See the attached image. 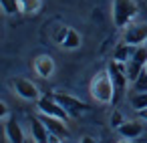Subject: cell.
Returning a JSON list of instances; mask_svg holds the SVG:
<instances>
[{
  "label": "cell",
  "instance_id": "9c48e42d",
  "mask_svg": "<svg viewBox=\"0 0 147 143\" xmlns=\"http://www.w3.org/2000/svg\"><path fill=\"white\" fill-rule=\"evenodd\" d=\"M4 135H6L8 143H24V141H26V139H24V133H22V127H20L18 121L12 119V117H8V119L4 121Z\"/></svg>",
  "mask_w": 147,
  "mask_h": 143
},
{
  "label": "cell",
  "instance_id": "4316f807",
  "mask_svg": "<svg viewBox=\"0 0 147 143\" xmlns=\"http://www.w3.org/2000/svg\"><path fill=\"white\" fill-rule=\"evenodd\" d=\"M145 69H147V67H145Z\"/></svg>",
  "mask_w": 147,
  "mask_h": 143
},
{
  "label": "cell",
  "instance_id": "5b68a950",
  "mask_svg": "<svg viewBox=\"0 0 147 143\" xmlns=\"http://www.w3.org/2000/svg\"><path fill=\"white\" fill-rule=\"evenodd\" d=\"M123 40L133 47H143L147 42V22H131L123 28Z\"/></svg>",
  "mask_w": 147,
  "mask_h": 143
},
{
  "label": "cell",
  "instance_id": "e0dca14e",
  "mask_svg": "<svg viewBox=\"0 0 147 143\" xmlns=\"http://www.w3.org/2000/svg\"><path fill=\"white\" fill-rule=\"evenodd\" d=\"M131 87H133V91H137V93H147V69L141 71V75L131 83Z\"/></svg>",
  "mask_w": 147,
  "mask_h": 143
},
{
  "label": "cell",
  "instance_id": "30bf717a",
  "mask_svg": "<svg viewBox=\"0 0 147 143\" xmlns=\"http://www.w3.org/2000/svg\"><path fill=\"white\" fill-rule=\"evenodd\" d=\"M34 73H36L38 77H42V79L53 77V73H55V61H53L49 55L36 57V59H34Z\"/></svg>",
  "mask_w": 147,
  "mask_h": 143
},
{
  "label": "cell",
  "instance_id": "52a82bcc",
  "mask_svg": "<svg viewBox=\"0 0 147 143\" xmlns=\"http://www.w3.org/2000/svg\"><path fill=\"white\" fill-rule=\"evenodd\" d=\"M36 107H38L40 113L51 115V117H59V119H63V121H69V117H71V115L55 101V97H40V99L36 101Z\"/></svg>",
  "mask_w": 147,
  "mask_h": 143
},
{
  "label": "cell",
  "instance_id": "cb8c5ba5",
  "mask_svg": "<svg viewBox=\"0 0 147 143\" xmlns=\"http://www.w3.org/2000/svg\"><path fill=\"white\" fill-rule=\"evenodd\" d=\"M137 115H139V119H145V121H147V107H145V109H139Z\"/></svg>",
  "mask_w": 147,
  "mask_h": 143
},
{
  "label": "cell",
  "instance_id": "44dd1931",
  "mask_svg": "<svg viewBox=\"0 0 147 143\" xmlns=\"http://www.w3.org/2000/svg\"><path fill=\"white\" fill-rule=\"evenodd\" d=\"M10 115H8V105L4 103V101H0V119L2 121H6Z\"/></svg>",
  "mask_w": 147,
  "mask_h": 143
},
{
  "label": "cell",
  "instance_id": "5bb4252c",
  "mask_svg": "<svg viewBox=\"0 0 147 143\" xmlns=\"http://www.w3.org/2000/svg\"><path fill=\"white\" fill-rule=\"evenodd\" d=\"M0 4H2L4 14H8V16L22 12V4H20V0H0Z\"/></svg>",
  "mask_w": 147,
  "mask_h": 143
},
{
  "label": "cell",
  "instance_id": "9a60e30c",
  "mask_svg": "<svg viewBox=\"0 0 147 143\" xmlns=\"http://www.w3.org/2000/svg\"><path fill=\"white\" fill-rule=\"evenodd\" d=\"M63 47L65 49H79L81 47V34L75 30V28H69V34H67V38H65V42H63Z\"/></svg>",
  "mask_w": 147,
  "mask_h": 143
},
{
  "label": "cell",
  "instance_id": "6da1fadb",
  "mask_svg": "<svg viewBox=\"0 0 147 143\" xmlns=\"http://www.w3.org/2000/svg\"><path fill=\"white\" fill-rule=\"evenodd\" d=\"M91 95L97 103H103V105H109L115 101V85L111 81V75L109 71H101L93 77L91 81Z\"/></svg>",
  "mask_w": 147,
  "mask_h": 143
},
{
  "label": "cell",
  "instance_id": "7402d4cb",
  "mask_svg": "<svg viewBox=\"0 0 147 143\" xmlns=\"http://www.w3.org/2000/svg\"><path fill=\"white\" fill-rule=\"evenodd\" d=\"M81 143H99V141L91 135H85V137H81Z\"/></svg>",
  "mask_w": 147,
  "mask_h": 143
},
{
  "label": "cell",
  "instance_id": "7a4b0ae2",
  "mask_svg": "<svg viewBox=\"0 0 147 143\" xmlns=\"http://www.w3.org/2000/svg\"><path fill=\"white\" fill-rule=\"evenodd\" d=\"M137 14H139V6H137L135 0H113L111 16H113L115 26H119V28L129 26Z\"/></svg>",
  "mask_w": 147,
  "mask_h": 143
},
{
  "label": "cell",
  "instance_id": "d6986e66",
  "mask_svg": "<svg viewBox=\"0 0 147 143\" xmlns=\"http://www.w3.org/2000/svg\"><path fill=\"white\" fill-rule=\"evenodd\" d=\"M67 34H69V26H59V28L55 30L53 38H55V42L63 45V42H65V38H67Z\"/></svg>",
  "mask_w": 147,
  "mask_h": 143
},
{
  "label": "cell",
  "instance_id": "8fae6325",
  "mask_svg": "<svg viewBox=\"0 0 147 143\" xmlns=\"http://www.w3.org/2000/svg\"><path fill=\"white\" fill-rule=\"evenodd\" d=\"M117 131L123 139H137L143 133V125L139 121H125L123 125L117 127Z\"/></svg>",
  "mask_w": 147,
  "mask_h": 143
},
{
  "label": "cell",
  "instance_id": "2e32d148",
  "mask_svg": "<svg viewBox=\"0 0 147 143\" xmlns=\"http://www.w3.org/2000/svg\"><path fill=\"white\" fill-rule=\"evenodd\" d=\"M24 14H36L42 8V0H20Z\"/></svg>",
  "mask_w": 147,
  "mask_h": 143
},
{
  "label": "cell",
  "instance_id": "ac0fdd59",
  "mask_svg": "<svg viewBox=\"0 0 147 143\" xmlns=\"http://www.w3.org/2000/svg\"><path fill=\"white\" fill-rule=\"evenodd\" d=\"M131 105H133L135 111L145 109V107H147V93H137V95L131 99Z\"/></svg>",
  "mask_w": 147,
  "mask_h": 143
},
{
  "label": "cell",
  "instance_id": "ba28073f",
  "mask_svg": "<svg viewBox=\"0 0 147 143\" xmlns=\"http://www.w3.org/2000/svg\"><path fill=\"white\" fill-rule=\"evenodd\" d=\"M45 125H47V129H49V133L51 135H57V137H67L69 135V129H67V121H63V119H59V117H51V115H45V113H40V117H38Z\"/></svg>",
  "mask_w": 147,
  "mask_h": 143
},
{
  "label": "cell",
  "instance_id": "4fadbf2b",
  "mask_svg": "<svg viewBox=\"0 0 147 143\" xmlns=\"http://www.w3.org/2000/svg\"><path fill=\"white\" fill-rule=\"evenodd\" d=\"M135 49H137V47H133V45H129V42H125V40H123V42L115 49L113 59H115V61H119V63H125V65H127V63H129V59L135 55Z\"/></svg>",
  "mask_w": 147,
  "mask_h": 143
},
{
  "label": "cell",
  "instance_id": "d4e9b609",
  "mask_svg": "<svg viewBox=\"0 0 147 143\" xmlns=\"http://www.w3.org/2000/svg\"><path fill=\"white\" fill-rule=\"evenodd\" d=\"M119 143H133V139H121Z\"/></svg>",
  "mask_w": 147,
  "mask_h": 143
},
{
  "label": "cell",
  "instance_id": "484cf974",
  "mask_svg": "<svg viewBox=\"0 0 147 143\" xmlns=\"http://www.w3.org/2000/svg\"><path fill=\"white\" fill-rule=\"evenodd\" d=\"M24 143H36V141H34V139H32V137H30V139H26V141H24Z\"/></svg>",
  "mask_w": 147,
  "mask_h": 143
},
{
  "label": "cell",
  "instance_id": "3957f363",
  "mask_svg": "<svg viewBox=\"0 0 147 143\" xmlns=\"http://www.w3.org/2000/svg\"><path fill=\"white\" fill-rule=\"evenodd\" d=\"M107 71H109L111 81H113V85H115V101H117V99L123 95V91H125V87H127V83H129V77H127V65L113 59V61L109 63Z\"/></svg>",
  "mask_w": 147,
  "mask_h": 143
},
{
  "label": "cell",
  "instance_id": "7c38bea8",
  "mask_svg": "<svg viewBox=\"0 0 147 143\" xmlns=\"http://www.w3.org/2000/svg\"><path fill=\"white\" fill-rule=\"evenodd\" d=\"M30 135H32V139L36 143H49V137H51L47 125L40 119H32L30 121Z\"/></svg>",
  "mask_w": 147,
  "mask_h": 143
},
{
  "label": "cell",
  "instance_id": "8992f818",
  "mask_svg": "<svg viewBox=\"0 0 147 143\" xmlns=\"http://www.w3.org/2000/svg\"><path fill=\"white\" fill-rule=\"evenodd\" d=\"M10 85L14 87L16 95L22 97V99H26V101H38V99H40V91H38V87H36L32 81H28V79L16 77V79L10 81Z\"/></svg>",
  "mask_w": 147,
  "mask_h": 143
},
{
  "label": "cell",
  "instance_id": "ffe728a7",
  "mask_svg": "<svg viewBox=\"0 0 147 143\" xmlns=\"http://www.w3.org/2000/svg\"><path fill=\"white\" fill-rule=\"evenodd\" d=\"M125 123V119H123V115H121V111H113V115H111V127H119V125H123Z\"/></svg>",
  "mask_w": 147,
  "mask_h": 143
},
{
  "label": "cell",
  "instance_id": "277c9868",
  "mask_svg": "<svg viewBox=\"0 0 147 143\" xmlns=\"http://www.w3.org/2000/svg\"><path fill=\"white\" fill-rule=\"evenodd\" d=\"M53 97H55V101H57L71 117H79L81 113H85V111L91 109L85 101H81V99H77V97H73V95H67V93H55Z\"/></svg>",
  "mask_w": 147,
  "mask_h": 143
},
{
  "label": "cell",
  "instance_id": "603a6c76",
  "mask_svg": "<svg viewBox=\"0 0 147 143\" xmlns=\"http://www.w3.org/2000/svg\"><path fill=\"white\" fill-rule=\"evenodd\" d=\"M49 143H65V141H63V137H57V135H51V137H49Z\"/></svg>",
  "mask_w": 147,
  "mask_h": 143
}]
</instances>
